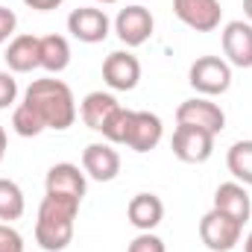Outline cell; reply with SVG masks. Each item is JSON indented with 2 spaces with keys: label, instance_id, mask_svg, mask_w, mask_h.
Instances as JSON below:
<instances>
[{
  "label": "cell",
  "instance_id": "cell-16",
  "mask_svg": "<svg viewBox=\"0 0 252 252\" xmlns=\"http://www.w3.org/2000/svg\"><path fill=\"white\" fill-rule=\"evenodd\" d=\"M38 35H30V32H24V35H15L12 41H9V47H6V53H3V59H6V67L12 70V73H30V70H35V67H41V59H38Z\"/></svg>",
  "mask_w": 252,
  "mask_h": 252
},
{
  "label": "cell",
  "instance_id": "cell-5",
  "mask_svg": "<svg viewBox=\"0 0 252 252\" xmlns=\"http://www.w3.org/2000/svg\"><path fill=\"white\" fill-rule=\"evenodd\" d=\"M214 138H217V135H211V132H205V129H199V126L179 124L176 132H173L170 147H173V156H176L179 161H185V164H202V161H208L211 153H214Z\"/></svg>",
  "mask_w": 252,
  "mask_h": 252
},
{
  "label": "cell",
  "instance_id": "cell-18",
  "mask_svg": "<svg viewBox=\"0 0 252 252\" xmlns=\"http://www.w3.org/2000/svg\"><path fill=\"white\" fill-rule=\"evenodd\" d=\"M214 208L235 217L238 223H247L252 214V199L247 193V185L241 182H223L220 188L214 190Z\"/></svg>",
  "mask_w": 252,
  "mask_h": 252
},
{
  "label": "cell",
  "instance_id": "cell-25",
  "mask_svg": "<svg viewBox=\"0 0 252 252\" xmlns=\"http://www.w3.org/2000/svg\"><path fill=\"white\" fill-rule=\"evenodd\" d=\"M126 252H167V250H164V241H161L158 235H153V232H141V235L129 244V250Z\"/></svg>",
  "mask_w": 252,
  "mask_h": 252
},
{
  "label": "cell",
  "instance_id": "cell-14",
  "mask_svg": "<svg viewBox=\"0 0 252 252\" xmlns=\"http://www.w3.org/2000/svg\"><path fill=\"white\" fill-rule=\"evenodd\" d=\"M118 109H121V103H118L115 94L91 91V94H85V100L79 103V118H82V124L88 126V129L103 132V129L109 126V121L118 115Z\"/></svg>",
  "mask_w": 252,
  "mask_h": 252
},
{
  "label": "cell",
  "instance_id": "cell-21",
  "mask_svg": "<svg viewBox=\"0 0 252 252\" xmlns=\"http://www.w3.org/2000/svg\"><path fill=\"white\" fill-rule=\"evenodd\" d=\"M24 208H27V199H24L21 185L12 182V179H0V220L3 223L21 220Z\"/></svg>",
  "mask_w": 252,
  "mask_h": 252
},
{
  "label": "cell",
  "instance_id": "cell-29",
  "mask_svg": "<svg viewBox=\"0 0 252 252\" xmlns=\"http://www.w3.org/2000/svg\"><path fill=\"white\" fill-rule=\"evenodd\" d=\"M6 144H9V138H6V129L0 126V161H3V156H6Z\"/></svg>",
  "mask_w": 252,
  "mask_h": 252
},
{
  "label": "cell",
  "instance_id": "cell-22",
  "mask_svg": "<svg viewBox=\"0 0 252 252\" xmlns=\"http://www.w3.org/2000/svg\"><path fill=\"white\" fill-rule=\"evenodd\" d=\"M12 129H15L21 138H35V135L44 132V124H41V118H38L27 103H21V106L15 109V115H12Z\"/></svg>",
  "mask_w": 252,
  "mask_h": 252
},
{
  "label": "cell",
  "instance_id": "cell-3",
  "mask_svg": "<svg viewBox=\"0 0 252 252\" xmlns=\"http://www.w3.org/2000/svg\"><path fill=\"white\" fill-rule=\"evenodd\" d=\"M190 88L202 97H217L226 94L232 85V64L220 56H199L188 70Z\"/></svg>",
  "mask_w": 252,
  "mask_h": 252
},
{
  "label": "cell",
  "instance_id": "cell-13",
  "mask_svg": "<svg viewBox=\"0 0 252 252\" xmlns=\"http://www.w3.org/2000/svg\"><path fill=\"white\" fill-rule=\"evenodd\" d=\"M164 135V124L158 115L153 112H132V126H129V138H126V147L135 150V153H150L158 147Z\"/></svg>",
  "mask_w": 252,
  "mask_h": 252
},
{
  "label": "cell",
  "instance_id": "cell-27",
  "mask_svg": "<svg viewBox=\"0 0 252 252\" xmlns=\"http://www.w3.org/2000/svg\"><path fill=\"white\" fill-rule=\"evenodd\" d=\"M15 27H18V15L9 6H0V44L9 41V35L15 32Z\"/></svg>",
  "mask_w": 252,
  "mask_h": 252
},
{
  "label": "cell",
  "instance_id": "cell-23",
  "mask_svg": "<svg viewBox=\"0 0 252 252\" xmlns=\"http://www.w3.org/2000/svg\"><path fill=\"white\" fill-rule=\"evenodd\" d=\"M129 126H132V109H118V115L109 121V126L100 132L109 144H126V138H129Z\"/></svg>",
  "mask_w": 252,
  "mask_h": 252
},
{
  "label": "cell",
  "instance_id": "cell-17",
  "mask_svg": "<svg viewBox=\"0 0 252 252\" xmlns=\"http://www.w3.org/2000/svg\"><path fill=\"white\" fill-rule=\"evenodd\" d=\"M126 217H129V223H132L138 232H153V229L164 220V202H161L156 193H135V196L129 199Z\"/></svg>",
  "mask_w": 252,
  "mask_h": 252
},
{
  "label": "cell",
  "instance_id": "cell-1",
  "mask_svg": "<svg viewBox=\"0 0 252 252\" xmlns=\"http://www.w3.org/2000/svg\"><path fill=\"white\" fill-rule=\"evenodd\" d=\"M24 103L41 118L44 129H56L64 132L70 129L76 121V100H73V91L64 85L62 79H35L27 94H24Z\"/></svg>",
  "mask_w": 252,
  "mask_h": 252
},
{
  "label": "cell",
  "instance_id": "cell-28",
  "mask_svg": "<svg viewBox=\"0 0 252 252\" xmlns=\"http://www.w3.org/2000/svg\"><path fill=\"white\" fill-rule=\"evenodd\" d=\"M30 9H35V12H50V9H59L64 0H24Z\"/></svg>",
  "mask_w": 252,
  "mask_h": 252
},
{
  "label": "cell",
  "instance_id": "cell-10",
  "mask_svg": "<svg viewBox=\"0 0 252 252\" xmlns=\"http://www.w3.org/2000/svg\"><path fill=\"white\" fill-rule=\"evenodd\" d=\"M82 170L91 179H97V182H112L121 173V156H118V150L109 141L88 144L82 150Z\"/></svg>",
  "mask_w": 252,
  "mask_h": 252
},
{
  "label": "cell",
  "instance_id": "cell-7",
  "mask_svg": "<svg viewBox=\"0 0 252 252\" xmlns=\"http://www.w3.org/2000/svg\"><path fill=\"white\" fill-rule=\"evenodd\" d=\"M173 15L193 32H214L223 18L220 0H173Z\"/></svg>",
  "mask_w": 252,
  "mask_h": 252
},
{
  "label": "cell",
  "instance_id": "cell-9",
  "mask_svg": "<svg viewBox=\"0 0 252 252\" xmlns=\"http://www.w3.org/2000/svg\"><path fill=\"white\" fill-rule=\"evenodd\" d=\"M153 27H156L153 12L147 6H138V3L121 9L118 18H115V32H118V38L124 41L126 47H141L144 41H150Z\"/></svg>",
  "mask_w": 252,
  "mask_h": 252
},
{
  "label": "cell",
  "instance_id": "cell-30",
  "mask_svg": "<svg viewBox=\"0 0 252 252\" xmlns=\"http://www.w3.org/2000/svg\"><path fill=\"white\" fill-rule=\"evenodd\" d=\"M244 15H247V21L252 24V0H244Z\"/></svg>",
  "mask_w": 252,
  "mask_h": 252
},
{
  "label": "cell",
  "instance_id": "cell-26",
  "mask_svg": "<svg viewBox=\"0 0 252 252\" xmlns=\"http://www.w3.org/2000/svg\"><path fill=\"white\" fill-rule=\"evenodd\" d=\"M0 252H24V238L9 223H0Z\"/></svg>",
  "mask_w": 252,
  "mask_h": 252
},
{
  "label": "cell",
  "instance_id": "cell-31",
  "mask_svg": "<svg viewBox=\"0 0 252 252\" xmlns=\"http://www.w3.org/2000/svg\"><path fill=\"white\" fill-rule=\"evenodd\" d=\"M244 252H252V232L247 235V241H244Z\"/></svg>",
  "mask_w": 252,
  "mask_h": 252
},
{
  "label": "cell",
  "instance_id": "cell-12",
  "mask_svg": "<svg viewBox=\"0 0 252 252\" xmlns=\"http://www.w3.org/2000/svg\"><path fill=\"white\" fill-rule=\"evenodd\" d=\"M223 53L232 67H252V24L229 21L223 27Z\"/></svg>",
  "mask_w": 252,
  "mask_h": 252
},
{
  "label": "cell",
  "instance_id": "cell-15",
  "mask_svg": "<svg viewBox=\"0 0 252 252\" xmlns=\"http://www.w3.org/2000/svg\"><path fill=\"white\" fill-rule=\"evenodd\" d=\"M44 185H47V193L73 196V199L82 202V196H85V173L76 164H70V161H59V164H53L47 170Z\"/></svg>",
  "mask_w": 252,
  "mask_h": 252
},
{
  "label": "cell",
  "instance_id": "cell-2",
  "mask_svg": "<svg viewBox=\"0 0 252 252\" xmlns=\"http://www.w3.org/2000/svg\"><path fill=\"white\" fill-rule=\"evenodd\" d=\"M79 214V199L47 193L38 205L35 244L44 252H62L73 241V220Z\"/></svg>",
  "mask_w": 252,
  "mask_h": 252
},
{
  "label": "cell",
  "instance_id": "cell-6",
  "mask_svg": "<svg viewBox=\"0 0 252 252\" xmlns=\"http://www.w3.org/2000/svg\"><path fill=\"white\" fill-rule=\"evenodd\" d=\"M109 30H112V21L103 9L97 6H79L67 15V32L82 41V44H100L109 38Z\"/></svg>",
  "mask_w": 252,
  "mask_h": 252
},
{
  "label": "cell",
  "instance_id": "cell-20",
  "mask_svg": "<svg viewBox=\"0 0 252 252\" xmlns=\"http://www.w3.org/2000/svg\"><path fill=\"white\" fill-rule=\"evenodd\" d=\"M226 164L241 185H252V141H235L226 153Z\"/></svg>",
  "mask_w": 252,
  "mask_h": 252
},
{
  "label": "cell",
  "instance_id": "cell-32",
  "mask_svg": "<svg viewBox=\"0 0 252 252\" xmlns=\"http://www.w3.org/2000/svg\"><path fill=\"white\" fill-rule=\"evenodd\" d=\"M97 3H103V6H112V3H118V0H97Z\"/></svg>",
  "mask_w": 252,
  "mask_h": 252
},
{
  "label": "cell",
  "instance_id": "cell-4",
  "mask_svg": "<svg viewBox=\"0 0 252 252\" xmlns=\"http://www.w3.org/2000/svg\"><path fill=\"white\" fill-rule=\"evenodd\" d=\"M244 235V223H238L235 217L211 208L202 220H199V238L211 252H229L241 244Z\"/></svg>",
  "mask_w": 252,
  "mask_h": 252
},
{
  "label": "cell",
  "instance_id": "cell-8",
  "mask_svg": "<svg viewBox=\"0 0 252 252\" xmlns=\"http://www.w3.org/2000/svg\"><path fill=\"white\" fill-rule=\"evenodd\" d=\"M176 124L199 126L211 135H220L226 129V115L217 103H211L208 97H190L185 103H179L176 109Z\"/></svg>",
  "mask_w": 252,
  "mask_h": 252
},
{
  "label": "cell",
  "instance_id": "cell-24",
  "mask_svg": "<svg viewBox=\"0 0 252 252\" xmlns=\"http://www.w3.org/2000/svg\"><path fill=\"white\" fill-rule=\"evenodd\" d=\"M18 100V79L12 70H0V109H9Z\"/></svg>",
  "mask_w": 252,
  "mask_h": 252
},
{
  "label": "cell",
  "instance_id": "cell-11",
  "mask_svg": "<svg viewBox=\"0 0 252 252\" xmlns=\"http://www.w3.org/2000/svg\"><path fill=\"white\" fill-rule=\"evenodd\" d=\"M103 79L112 91H132L141 79V62L129 50H115L103 62Z\"/></svg>",
  "mask_w": 252,
  "mask_h": 252
},
{
  "label": "cell",
  "instance_id": "cell-19",
  "mask_svg": "<svg viewBox=\"0 0 252 252\" xmlns=\"http://www.w3.org/2000/svg\"><path fill=\"white\" fill-rule=\"evenodd\" d=\"M38 59H41V67L47 73H62L64 67L70 64V44L64 35H41L38 41Z\"/></svg>",
  "mask_w": 252,
  "mask_h": 252
}]
</instances>
